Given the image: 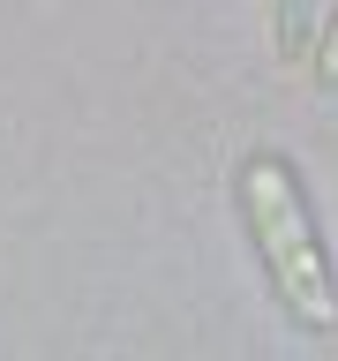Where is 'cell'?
<instances>
[{"label": "cell", "mask_w": 338, "mask_h": 361, "mask_svg": "<svg viewBox=\"0 0 338 361\" xmlns=\"http://www.w3.org/2000/svg\"><path fill=\"white\" fill-rule=\"evenodd\" d=\"M308 68H315V83H338V8H331V23H323V38L308 45Z\"/></svg>", "instance_id": "3957f363"}, {"label": "cell", "mask_w": 338, "mask_h": 361, "mask_svg": "<svg viewBox=\"0 0 338 361\" xmlns=\"http://www.w3.org/2000/svg\"><path fill=\"white\" fill-rule=\"evenodd\" d=\"M270 38L286 61H308L315 45V0H270Z\"/></svg>", "instance_id": "7a4b0ae2"}, {"label": "cell", "mask_w": 338, "mask_h": 361, "mask_svg": "<svg viewBox=\"0 0 338 361\" xmlns=\"http://www.w3.org/2000/svg\"><path fill=\"white\" fill-rule=\"evenodd\" d=\"M241 211H248V233L263 248V271L278 286V301H286V316L308 324V331H331L338 324V279L323 264L315 219L301 203V180H293L286 158H248L241 166Z\"/></svg>", "instance_id": "6da1fadb"}]
</instances>
